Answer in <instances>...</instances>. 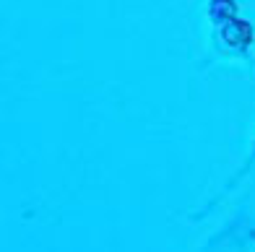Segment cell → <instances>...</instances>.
Returning <instances> with one entry per match:
<instances>
[{"label":"cell","mask_w":255,"mask_h":252,"mask_svg":"<svg viewBox=\"0 0 255 252\" xmlns=\"http://www.w3.org/2000/svg\"><path fill=\"white\" fill-rule=\"evenodd\" d=\"M222 39L227 47L232 50H242V47H248L250 39H253V29L250 24H245V21H237V18H232L227 21V24L222 26Z\"/></svg>","instance_id":"obj_1"},{"label":"cell","mask_w":255,"mask_h":252,"mask_svg":"<svg viewBox=\"0 0 255 252\" xmlns=\"http://www.w3.org/2000/svg\"><path fill=\"white\" fill-rule=\"evenodd\" d=\"M211 18L214 21H219V24H227V21H232L235 18V13H237V3L235 0H211Z\"/></svg>","instance_id":"obj_2"}]
</instances>
